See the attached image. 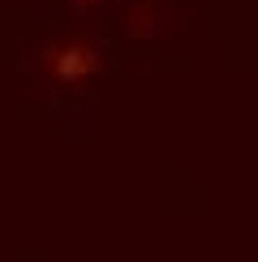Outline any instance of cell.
<instances>
[{"label":"cell","instance_id":"1","mask_svg":"<svg viewBox=\"0 0 258 262\" xmlns=\"http://www.w3.org/2000/svg\"><path fill=\"white\" fill-rule=\"evenodd\" d=\"M95 69H99V48H91L86 39L56 43V48L48 52V73L56 82H86Z\"/></svg>","mask_w":258,"mask_h":262}]
</instances>
